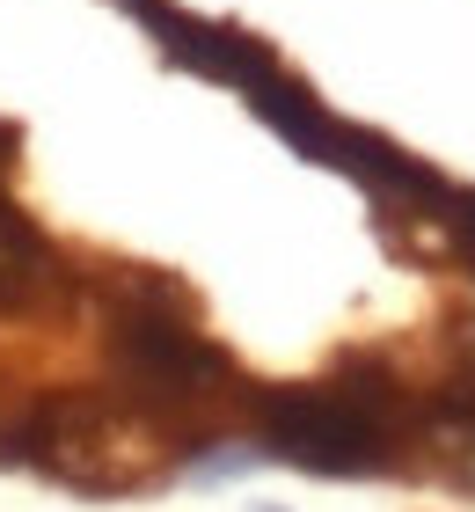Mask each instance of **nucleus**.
<instances>
[{
    "label": "nucleus",
    "mask_w": 475,
    "mask_h": 512,
    "mask_svg": "<svg viewBox=\"0 0 475 512\" xmlns=\"http://www.w3.org/2000/svg\"><path fill=\"white\" fill-rule=\"evenodd\" d=\"M110 359H117V374H125V388H139L154 410L205 403L212 381H227V352L183 315V293L161 286V278H132V286H117Z\"/></svg>",
    "instance_id": "obj_1"
},
{
    "label": "nucleus",
    "mask_w": 475,
    "mask_h": 512,
    "mask_svg": "<svg viewBox=\"0 0 475 512\" xmlns=\"http://www.w3.org/2000/svg\"><path fill=\"white\" fill-rule=\"evenodd\" d=\"M256 439H264V454L315 476H373L395 461V425L366 417L337 381L264 388L256 395Z\"/></svg>",
    "instance_id": "obj_2"
},
{
    "label": "nucleus",
    "mask_w": 475,
    "mask_h": 512,
    "mask_svg": "<svg viewBox=\"0 0 475 512\" xmlns=\"http://www.w3.org/2000/svg\"><path fill=\"white\" fill-rule=\"evenodd\" d=\"M125 8L161 37V52H169L176 66H190V74H205V81H227V88H242V96H249L256 81H271V74H278L271 44H264V37H249V30L198 22V15L169 8V0H125Z\"/></svg>",
    "instance_id": "obj_3"
},
{
    "label": "nucleus",
    "mask_w": 475,
    "mask_h": 512,
    "mask_svg": "<svg viewBox=\"0 0 475 512\" xmlns=\"http://www.w3.org/2000/svg\"><path fill=\"white\" fill-rule=\"evenodd\" d=\"M52 286H59V256H52V242H44V227L0 198V315L44 308Z\"/></svg>",
    "instance_id": "obj_4"
},
{
    "label": "nucleus",
    "mask_w": 475,
    "mask_h": 512,
    "mask_svg": "<svg viewBox=\"0 0 475 512\" xmlns=\"http://www.w3.org/2000/svg\"><path fill=\"white\" fill-rule=\"evenodd\" d=\"M439 220H446V235H454L461 264L475 271V191H454V183H446V205H439Z\"/></svg>",
    "instance_id": "obj_5"
},
{
    "label": "nucleus",
    "mask_w": 475,
    "mask_h": 512,
    "mask_svg": "<svg viewBox=\"0 0 475 512\" xmlns=\"http://www.w3.org/2000/svg\"><path fill=\"white\" fill-rule=\"evenodd\" d=\"M8 169H15V132L0 125V176H8Z\"/></svg>",
    "instance_id": "obj_6"
}]
</instances>
